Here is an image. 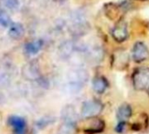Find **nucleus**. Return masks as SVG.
Segmentation results:
<instances>
[{"label": "nucleus", "instance_id": "obj_10", "mask_svg": "<svg viewBox=\"0 0 149 134\" xmlns=\"http://www.w3.org/2000/svg\"><path fill=\"white\" fill-rule=\"evenodd\" d=\"M8 34L12 39H20L24 35V28L20 23H12L10 26Z\"/></svg>", "mask_w": 149, "mask_h": 134}, {"label": "nucleus", "instance_id": "obj_5", "mask_svg": "<svg viewBox=\"0 0 149 134\" xmlns=\"http://www.w3.org/2000/svg\"><path fill=\"white\" fill-rule=\"evenodd\" d=\"M132 53L134 60L137 63L143 62L149 58V50L142 42H137L134 44Z\"/></svg>", "mask_w": 149, "mask_h": 134}, {"label": "nucleus", "instance_id": "obj_12", "mask_svg": "<svg viewBox=\"0 0 149 134\" xmlns=\"http://www.w3.org/2000/svg\"><path fill=\"white\" fill-rule=\"evenodd\" d=\"M132 116V108L128 104H122L117 111V118L120 121L126 122Z\"/></svg>", "mask_w": 149, "mask_h": 134}, {"label": "nucleus", "instance_id": "obj_9", "mask_svg": "<svg viewBox=\"0 0 149 134\" xmlns=\"http://www.w3.org/2000/svg\"><path fill=\"white\" fill-rule=\"evenodd\" d=\"M74 51H76V44L72 41H65L61 44L58 48V53L64 59L69 58Z\"/></svg>", "mask_w": 149, "mask_h": 134}, {"label": "nucleus", "instance_id": "obj_11", "mask_svg": "<svg viewBox=\"0 0 149 134\" xmlns=\"http://www.w3.org/2000/svg\"><path fill=\"white\" fill-rule=\"evenodd\" d=\"M43 44H44L43 40L37 39L27 43L24 46V51L28 55H36L42 49Z\"/></svg>", "mask_w": 149, "mask_h": 134}, {"label": "nucleus", "instance_id": "obj_21", "mask_svg": "<svg viewBox=\"0 0 149 134\" xmlns=\"http://www.w3.org/2000/svg\"><path fill=\"white\" fill-rule=\"evenodd\" d=\"M3 95L0 93V105L3 104Z\"/></svg>", "mask_w": 149, "mask_h": 134}, {"label": "nucleus", "instance_id": "obj_1", "mask_svg": "<svg viewBox=\"0 0 149 134\" xmlns=\"http://www.w3.org/2000/svg\"><path fill=\"white\" fill-rule=\"evenodd\" d=\"M89 79L88 72L84 69H73L67 74V89L71 93H77Z\"/></svg>", "mask_w": 149, "mask_h": 134}, {"label": "nucleus", "instance_id": "obj_3", "mask_svg": "<svg viewBox=\"0 0 149 134\" xmlns=\"http://www.w3.org/2000/svg\"><path fill=\"white\" fill-rule=\"evenodd\" d=\"M134 86L136 90L141 91L149 86V71L139 70L134 75Z\"/></svg>", "mask_w": 149, "mask_h": 134}, {"label": "nucleus", "instance_id": "obj_15", "mask_svg": "<svg viewBox=\"0 0 149 134\" xmlns=\"http://www.w3.org/2000/svg\"><path fill=\"white\" fill-rule=\"evenodd\" d=\"M76 132V124L63 122L58 128V134H75Z\"/></svg>", "mask_w": 149, "mask_h": 134}, {"label": "nucleus", "instance_id": "obj_18", "mask_svg": "<svg viewBox=\"0 0 149 134\" xmlns=\"http://www.w3.org/2000/svg\"><path fill=\"white\" fill-rule=\"evenodd\" d=\"M11 24L12 23L9 15L6 12L0 10V25L3 27H8V26H10Z\"/></svg>", "mask_w": 149, "mask_h": 134}, {"label": "nucleus", "instance_id": "obj_17", "mask_svg": "<svg viewBox=\"0 0 149 134\" xmlns=\"http://www.w3.org/2000/svg\"><path fill=\"white\" fill-rule=\"evenodd\" d=\"M54 120H55V119H54V118H52V117H50V116H48V117H44V118L40 119L36 123V126H37L38 129H43V128L46 127L47 126L52 124V122H53Z\"/></svg>", "mask_w": 149, "mask_h": 134}, {"label": "nucleus", "instance_id": "obj_14", "mask_svg": "<svg viewBox=\"0 0 149 134\" xmlns=\"http://www.w3.org/2000/svg\"><path fill=\"white\" fill-rule=\"evenodd\" d=\"M107 81L102 77H97L93 81V90L98 93H103L107 88Z\"/></svg>", "mask_w": 149, "mask_h": 134}, {"label": "nucleus", "instance_id": "obj_16", "mask_svg": "<svg viewBox=\"0 0 149 134\" xmlns=\"http://www.w3.org/2000/svg\"><path fill=\"white\" fill-rule=\"evenodd\" d=\"M10 82V74L8 68L0 67V85L5 86Z\"/></svg>", "mask_w": 149, "mask_h": 134}, {"label": "nucleus", "instance_id": "obj_20", "mask_svg": "<svg viewBox=\"0 0 149 134\" xmlns=\"http://www.w3.org/2000/svg\"><path fill=\"white\" fill-rule=\"evenodd\" d=\"M125 126H126V122H123V121H120V124L117 126L116 127V131L119 132V133H122L124 130H125Z\"/></svg>", "mask_w": 149, "mask_h": 134}, {"label": "nucleus", "instance_id": "obj_6", "mask_svg": "<svg viewBox=\"0 0 149 134\" xmlns=\"http://www.w3.org/2000/svg\"><path fill=\"white\" fill-rule=\"evenodd\" d=\"M8 123L12 127L15 134H25L26 133V122L22 117L11 115L8 119Z\"/></svg>", "mask_w": 149, "mask_h": 134}, {"label": "nucleus", "instance_id": "obj_22", "mask_svg": "<svg viewBox=\"0 0 149 134\" xmlns=\"http://www.w3.org/2000/svg\"><path fill=\"white\" fill-rule=\"evenodd\" d=\"M148 93H149V86H148Z\"/></svg>", "mask_w": 149, "mask_h": 134}, {"label": "nucleus", "instance_id": "obj_19", "mask_svg": "<svg viewBox=\"0 0 149 134\" xmlns=\"http://www.w3.org/2000/svg\"><path fill=\"white\" fill-rule=\"evenodd\" d=\"M1 3L10 10H17L19 7V0H0Z\"/></svg>", "mask_w": 149, "mask_h": 134}, {"label": "nucleus", "instance_id": "obj_4", "mask_svg": "<svg viewBox=\"0 0 149 134\" xmlns=\"http://www.w3.org/2000/svg\"><path fill=\"white\" fill-rule=\"evenodd\" d=\"M22 75L25 79L34 81L40 78V70L37 62H29L24 65L22 69Z\"/></svg>", "mask_w": 149, "mask_h": 134}, {"label": "nucleus", "instance_id": "obj_7", "mask_svg": "<svg viewBox=\"0 0 149 134\" xmlns=\"http://www.w3.org/2000/svg\"><path fill=\"white\" fill-rule=\"evenodd\" d=\"M112 36L117 42H123L128 37V31L127 24L123 22H120L112 31Z\"/></svg>", "mask_w": 149, "mask_h": 134}, {"label": "nucleus", "instance_id": "obj_13", "mask_svg": "<svg viewBox=\"0 0 149 134\" xmlns=\"http://www.w3.org/2000/svg\"><path fill=\"white\" fill-rule=\"evenodd\" d=\"M86 53L88 54L90 59L93 62H100L104 58V51L100 46H93L91 49H88Z\"/></svg>", "mask_w": 149, "mask_h": 134}, {"label": "nucleus", "instance_id": "obj_8", "mask_svg": "<svg viewBox=\"0 0 149 134\" xmlns=\"http://www.w3.org/2000/svg\"><path fill=\"white\" fill-rule=\"evenodd\" d=\"M78 113L74 108V106L68 105L65 106L61 112V119L63 122H67V123H72L76 124L78 121Z\"/></svg>", "mask_w": 149, "mask_h": 134}, {"label": "nucleus", "instance_id": "obj_2", "mask_svg": "<svg viewBox=\"0 0 149 134\" xmlns=\"http://www.w3.org/2000/svg\"><path fill=\"white\" fill-rule=\"evenodd\" d=\"M103 109L102 104L95 99L83 103L81 107V116L85 119H91L98 116Z\"/></svg>", "mask_w": 149, "mask_h": 134}]
</instances>
